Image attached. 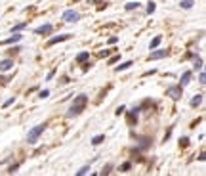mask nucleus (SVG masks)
<instances>
[{"instance_id":"f257e3e1","label":"nucleus","mask_w":206,"mask_h":176,"mask_svg":"<svg viewBox=\"0 0 206 176\" xmlns=\"http://www.w3.org/2000/svg\"><path fill=\"white\" fill-rule=\"evenodd\" d=\"M86 103H88V96H86V94L76 96V98H74V101H73V105L67 109V117L73 119V117H76V115H80V113L86 109Z\"/></svg>"},{"instance_id":"7ed1b4c3","label":"nucleus","mask_w":206,"mask_h":176,"mask_svg":"<svg viewBox=\"0 0 206 176\" xmlns=\"http://www.w3.org/2000/svg\"><path fill=\"white\" fill-rule=\"evenodd\" d=\"M61 19H63V21H69V23H74V21H78V19H80V14H78V12H74V10H67L63 16H61Z\"/></svg>"},{"instance_id":"f03ea898","label":"nucleus","mask_w":206,"mask_h":176,"mask_svg":"<svg viewBox=\"0 0 206 176\" xmlns=\"http://www.w3.org/2000/svg\"><path fill=\"white\" fill-rule=\"evenodd\" d=\"M44 130H46V124H36L34 128H31V130H29V136H27V142H29V144H36Z\"/></svg>"},{"instance_id":"5701e85b","label":"nucleus","mask_w":206,"mask_h":176,"mask_svg":"<svg viewBox=\"0 0 206 176\" xmlns=\"http://www.w3.org/2000/svg\"><path fill=\"white\" fill-rule=\"evenodd\" d=\"M111 171H113V166H111V165H107V166H103V171H101V174L105 176V174H109Z\"/></svg>"},{"instance_id":"a211bd4d","label":"nucleus","mask_w":206,"mask_h":176,"mask_svg":"<svg viewBox=\"0 0 206 176\" xmlns=\"http://www.w3.org/2000/svg\"><path fill=\"white\" fill-rule=\"evenodd\" d=\"M193 4H195L193 0H181V8H183V10H189V8H193Z\"/></svg>"},{"instance_id":"423d86ee","label":"nucleus","mask_w":206,"mask_h":176,"mask_svg":"<svg viewBox=\"0 0 206 176\" xmlns=\"http://www.w3.org/2000/svg\"><path fill=\"white\" fill-rule=\"evenodd\" d=\"M52 29H53V25H50V23H44V25H40V27H36V35H50L52 33Z\"/></svg>"},{"instance_id":"b1692460","label":"nucleus","mask_w":206,"mask_h":176,"mask_svg":"<svg viewBox=\"0 0 206 176\" xmlns=\"http://www.w3.org/2000/svg\"><path fill=\"white\" fill-rule=\"evenodd\" d=\"M130 169H132V163H124V165L120 166V171H124V172H126V171H130Z\"/></svg>"},{"instance_id":"aec40b11","label":"nucleus","mask_w":206,"mask_h":176,"mask_svg":"<svg viewBox=\"0 0 206 176\" xmlns=\"http://www.w3.org/2000/svg\"><path fill=\"white\" fill-rule=\"evenodd\" d=\"M88 171H90V163H88V165H84V166H82V169H80L78 172H76V174H78V176H82V174H86Z\"/></svg>"},{"instance_id":"9d476101","label":"nucleus","mask_w":206,"mask_h":176,"mask_svg":"<svg viewBox=\"0 0 206 176\" xmlns=\"http://www.w3.org/2000/svg\"><path fill=\"white\" fill-rule=\"evenodd\" d=\"M137 115H139V109H132V111L128 113V124H134V123H137Z\"/></svg>"},{"instance_id":"f8f14e48","label":"nucleus","mask_w":206,"mask_h":176,"mask_svg":"<svg viewBox=\"0 0 206 176\" xmlns=\"http://www.w3.org/2000/svg\"><path fill=\"white\" fill-rule=\"evenodd\" d=\"M132 65H134V61H124V63H120L115 71H118V73H120V71H124V69H130Z\"/></svg>"},{"instance_id":"2eb2a0df","label":"nucleus","mask_w":206,"mask_h":176,"mask_svg":"<svg viewBox=\"0 0 206 176\" xmlns=\"http://www.w3.org/2000/svg\"><path fill=\"white\" fill-rule=\"evenodd\" d=\"M139 8V2H128L126 6H124V10H128V12H132V10H137Z\"/></svg>"},{"instance_id":"c756f323","label":"nucleus","mask_w":206,"mask_h":176,"mask_svg":"<svg viewBox=\"0 0 206 176\" xmlns=\"http://www.w3.org/2000/svg\"><path fill=\"white\" fill-rule=\"evenodd\" d=\"M124 111H126V107H124V105H120L118 109H116V115H120V113H124Z\"/></svg>"},{"instance_id":"0eeeda50","label":"nucleus","mask_w":206,"mask_h":176,"mask_svg":"<svg viewBox=\"0 0 206 176\" xmlns=\"http://www.w3.org/2000/svg\"><path fill=\"white\" fill-rule=\"evenodd\" d=\"M164 56H168V50H153L149 59H162Z\"/></svg>"},{"instance_id":"cd10ccee","label":"nucleus","mask_w":206,"mask_h":176,"mask_svg":"<svg viewBox=\"0 0 206 176\" xmlns=\"http://www.w3.org/2000/svg\"><path fill=\"white\" fill-rule=\"evenodd\" d=\"M180 144H181V145H189V138H181Z\"/></svg>"},{"instance_id":"4be33fe9","label":"nucleus","mask_w":206,"mask_h":176,"mask_svg":"<svg viewBox=\"0 0 206 176\" xmlns=\"http://www.w3.org/2000/svg\"><path fill=\"white\" fill-rule=\"evenodd\" d=\"M155 8H157V4H155V2H149V4H147V12H149V14H153Z\"/></svg>"},{"instance_id":"1a4fd4ad","label":"nucleus","mask_w":206,"mask_h":176,"mask_svg":"<svg viewBox=\"0 0 206 176\" xmlns=\"http://www.w3.org/2000/svg\"><path fill=\"white\" fill-rule=\"evenodd\" d=\"M11 67H14V59H11V58L0 61V71H8V69H11Z\"/></svg>"},{"instance_id":"393cba45","label":"nucleus","mask_w":206,"mask_h":176,"mask_svg":"<svg viewBox=\"0 0 206 176\" xmlns=\"http://www.w3.org/2000/svg\"><path fill=\"white\" fill-rule=\"evenodd\" d=\"M195 67H197V69H201V67H202V59L201 58H195Z\"/></svg>"},{"instance_id":"6ab92c4d","label":"nucleus","mask_w":206,"mask_h":176,"mask_svg":"<svg viewBox=\"0 0 206 176\" xmlns=\"http://www.w3.org/2000/svg\"><path fill=\"white\" fill-rule=\"evenodd\" d=\"M103 140H105V136H103V134H99V136H95V138L92 140V145H99Z\"/></svg>"},{"instance_id":"2f4dec72","label":"nucleus","mask_w":206,"mask_h":176,"mask_svg":"<svg viewBox=\"0 0 206 176\" xmlns=\"http://www.w3.org/2000/svg\"><path fill=\"white\" fill-rule=\"evenodd\" d=\"M105 56H109V50H105V52H99V58H105Z\"/></svg>"},{"instance_id":"473e14b6","label":"nucleus","mask_w":206,"mask_h":176,"mask_svg":"<svg viewBox=\"0 0 206 176\" xmlns=\"http://www.w3.org/2000/svg\"><path fill=\"white\" fill-rule=\"evenodd\" d=\"M116 42H118V38H116V37H113L111 40H109V44H116Z\"/></svg>"},{"instance_id":"f3484780","label":"nucleus","mask_w":206,"mask_h":176,"mask_svg":"<svg viewBox=\"0 0 206 176\" xmlns=\"http://www.w3.org/2000/svg\"><path fill=\"white\" fill-rule=\"evenodd\" d=\"M201 101H202V96L199 94V96H195L193 100H191V107H197V105H201Z\"/></svg>"},{"instance_id":"dca6fc26","label":"nucleus","mask_w":206,"mask_h":176,"mask_svg":"<svg viewBox=\"0 0 206 176\" xmlns=\"http://www.w3.org/2000/svg\"><path fill=\"white\" fill-rule=\"evenodd\" d=\"M139 142H141L139 149H147L149 145H151V140H149V138H139Z\"/></svg>"},{"instance_id":"20e7f679","label":"nucleus","mask_w":206,"mask_h":176,"mask_svg":"<svg viewBox=\"0 0 206 176\" xmlns=\"http://www.w3.org/2000/svg\"><path fill=\"white\" fill-rule=\"evenodd\" d=\"M69 38H71V35H69V33H63V35H55V37H52L50 40H48V44H50V46H53V44L65 42V40H69Z\"/></svg>"},{"instance_id":"ddd939ff","label":"nucleus","mask_w":206,"mask_h":176,"mask_svg":"<svg viewBox=\"0 0 206 176\" xmlns=\"http://www.w3.org/2000/svg\"><path fill=\"white\" fill-rule=\"evenodd\" d=\"M88 58H90V54H88V52H80L78 56H76V61H78V63H84Z\"/></svg>"},{"instance_id":"39448f33","label":"nucleus","mask_w":206,"mask_h":176,"mask_svg":"<svg viewBox=\"0 0 206 176\" xmlns=\"http://www.w3.org/2000/svg\"><path fill=\"white\" fill-rule=\"evenodd\" d=\"M166 96L174 98V100H180V98H181V86H174V88L166 90Z\"/></svg>"},{"instance_id":"412c9836","label":"nucleus","mask_w":206,"mask_h":176,"mask_svg":"<svg viewBox=\"0 0 206 176\" xmlns=\"http://www.w3.org/2000/svg\"><path fill=\"white\" fill-rule=\"evenodd\" d=\"M23 29H25V23H19V25H16L11 29V33H19V31H23Z\"/></svg>"},{"instance_id":"9b49d317","label":"nucleus","mask_w":206,"mask_h":176,"mask_svg":"<svg viewBox=\"0 0 206 176\" xmlns=\"http://www.w3.org/2000/svg\"><path fill=\"white\" fill-rule=\"evenodd\" d=\"M189 80H191V71H185L183 75H181V79H180V86H181V88H183V86L187 84Z\"/></svg>"},{"instance_id":"a878e982","label":"nucleus","mask_w":206,"mask_h":176,"mask_svg":"<svg viewBox=\"0 0 206 176\" xmlns=\"http://www.w3.org/2000/svg\"><path fill=\"white\" fill-rule=\"evenodd\" d=\"M14 101H16V98H10V100H6V101H4V105H2V107H10Z\"/></svg>"},{"instance_id":"c85d7f7f","label":"nucleus","mask_w":206,"mask_h":176,"mask_svg":"<svg viewBox=\"0 0 206 176\" xmlns=\"http://www.w3.org/2000/svg\"><path fill=\"white\" fill-rule=\"evenodd\" d=\"M199 80H201V84H204V82H206V75H204V73H201V77H199Z\"/></svg>"},{"instance_id":"6e6552de","label":"nucleus","mask_w":206,"mask_h":176,"mask_svg":"<svg viewBox=\"0 0 206 176\" xmlns=\"http://www.w3.org/2000/svg\"><path fill=\"white\" fill-rule=\"evenodd\" d=\"M19 40H21V35H19V33H11V37L2 40V44H17Z\"/></svg>"},{"instance_id":"4468645a","label":"nucleus","mask_w":206,"mask_h":176,"mask_svg":"<svg viewBox=\"0 0 206 176\" xmlns=\"http://www.w3.org/2000/svg\"><path fill=\"white\" fill-rule=\"evenodd\" d=\"M160 42H162V37H160V35H157V37H155L153 40H151V50H155Z\"/></svg>"},{"instance_id":"7c9ffc66","label":"nucleus","mask_w":206,"mask_h":176,"mask_svg":"<svg viewBox=\"0 0 206 176\" xmlns=\"http://www.w3.org/2000/svg\"><path fill=\"white\" fill-rule=\"evenodd\" d=\"M118 58H120V56H113V58L109 59V63H116V61H118Z\"/></svg>"},{"instance_id":"bb28decb","label":"nucleus","mask_w":206,"mask_h":176,"mask_svg":"<svg viewBox=\"0 0 206 176\" xmlns=\"http://www.w3.org/2000/svg\"><path fill=\"white\" fill-rule=\"evenodd\" d=\"M48 96H50V92H48V90H42L40 94H38V98H42V100H44V98H48Z\"/></svg>"}]
</instances>
